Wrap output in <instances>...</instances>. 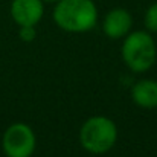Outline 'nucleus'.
<instances>
[{
	"label": "nucleus",
	"instance_id": "f257e3e1",
	"mask_svg": "<svg viewBox=\"0 0 157 157\" xmlns=\"http://www.w3.org/2000/svg\"><path fill=\"white\" fill-rule=\"evenodd\" d=\"M52 17L63 31L81 34L95 28L98 9L93 0H58Z\"/></svg>",
	"mask_w": 157,
	"mask_h": 157
},
{
	"label": "nucleus",
	"instance_id": "f03ea898",
	"mask_svg": "<svg viewBox=\"0 0 157 157\" xmlns=\"http://www.w3.org/2000/svg\"><path fill=\"white\" fill-rule=\"evenodd\" d=\"M117 140V127L107 116L89 117L79 130L81 147L92 154L108 153Z\"/></svg>",
	"mask_w": 157,
	"mask_h": 157
},
{
	"label": "nucleus",
	"instance_id": "7ed1b4c3",
	"mask_svg": "<svg viewBox=\"0 0 157 157\" xmlns=\"http://www.w3.org/2000/svg\"><path fill=\"white\" fill-rule=\"evenodd\" d=\"M122 58L133 72L140 73L150 70L157 58V46L153 35L144 31L130 32L122 44Z\"/></svg>",
	"mask_w": 157,
	"mask_h": 157
},
{
	"label": "nucleus",
	"instance_id": "20e7f679",
	"mask_svg": "<svg viewBox=\"0 0 157 157\" xmlns=\"http://www.w3.org/2000/svg\"><path fill=\"white\" fill-rule=\"evenodd\" d=\"M37 147L34 130L23 122L9 125L2 137V148L6 157H32Z\"/></svg>",
	"mask_w": 157,
	"mask_h": 157
},
{
	"label": "nucleus",
	"instance_id": "39448f33",
	"mask_svg": "<svg viewBox=\"0 0 157 157\" xmlns=\"http://www.w3.org/2000/svg\"><path fill=\"white\" fill-rule=\"evenodd\" d=\"M43 0H12L11 17L18 26H37L44 14Z\"/></svg>",
	"mask_w": 157,
	"mask_h": 157
},
{
	"label": "nucleus",
	"instance_id": "423d86ee",
	"mask_svg": "<svg viewBox=\"0 0 157 157\" xmlns=\"http://www.w3.org/2000/svg\"><path fill=\"white\" fill-rule=\"evenodd\" d=\"M133 28V17L124 8H114L107 12L102 20V32L108 38H125Z\"/></svg>",
	"mask_w": 157,
	"mask_h": 157
},
{
	"label": "nucleus",
	"instance_id": "0eeeda50",
	"mask_svg": "<svg viewBox=\"0 0 157 157\" xmlns=\"http://www.w3.org/2000/svg\"><path fill=\"white\" fill-rule=\"evenodd\" d=\"M131 98L140 108L153 110L157 108V81L140 79L131 89Z\"/></svg>",
	"mask_w": 157,
	"mask_h": 157
},
{
	"label": "nucleus",
	"instance_id": "6e6552de",
	"mask_svg": "<svg viewBox=\"0 0 157 157\" xmlns=\"http://www.w3.org/2000/svg\"><path fill=\"white\" fill-rule=\"evenodd\" d=\"M145 28L150 32H157V2L153 3L145 12Z\"/></svg>",
	"mask_w": 157,
	"mask_h": 157
},
{
	"label": "nucleus",
	"instance_id": "1a4fd4ad",
	"mask_svg": "<svg viewBox=\"0 0 157 157\" xmlns=\"http://www.w3.org/2000/svg\"><path fill=\"white\" fill-rule=\"evenodd\" d=\"M20 31H18V37L21 41L25 43H31L35 40L37 37V32H35V26H18Z\"/></svg>",
	"mask_w": 157,
	"mask_h": 157
},
{
	"label": "nucleus",
	"instance_id": "9d476101",
	"mask_svg": "<svg viewBox=\"0 0 157 157\" xmlns=\"http://www.w3.org/2000/svg\"><path fill=\"white\" fill-rule=\"evenodd\" d=\"M43 2H48V3H53V2H58V0H43Z\"/></svg>",
	"mask_w": 157,
	"mask_h": 157
}]
</instances>
